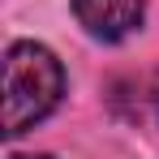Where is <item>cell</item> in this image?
<instances>
[{
  "label": "cell",
  "instance_id": "cell-1",
  "mask_svg": "<svg viewBox=\"0 0 159 159\" xmlns=\"http://www.w3.org/2000/svg\"><path fill=\"white\" fill-rule=\"evenodd\" d=\"M65 95V69L43 43H13L4 52V138H22L52 116Z\"/></svg>",
  "mask_w": 159,
  "mask_h": 159
},
{
  "label": "cell",
  "instance_id": "cell-2",
  "mask_svg": "<svg viewBox=\"0 0 159 159\" xmlns=\"http://www.w3.org/2000/svg\"><path fill=\"white\" fill-rule=\"evenodd\" d=\"M73 17H78L90 39L120 43L146 17V0H73Z\"/></svg>",
  "mask_w": 159,
  "mask_h": 159
},
{
  "label": "cell",
  "instance_id": "cell-3",
  "mask_svg": "<svg viewBox=\"0 0 159 159\" xmlns=\"http://www.w3.org/2000/svg\"><path fill=\"white\" fill-rule=\"evenodd\" d=\"M13 159H52V155H13Z\"/></svg>",
  "mask_w": 159,
  "mask_h": 159
},
{
  "label": "cell",
  "instance_id": "cell-4",
  "mask_svg": "<svg viewBox=\"0 0 159 159\" xmlns=\"http://www.w3.org/2000/svg\"><path fill=\"white\" fill-rule=\"evenodd\" d=\"M155 112H159V78H155Z\"/></svg>",
  "mask_w": 159,
  "mask_h": 159
}]
</instances>
